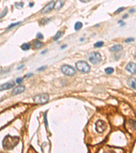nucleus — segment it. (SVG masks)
Masks as SVG:
<instances>
[{"label": "nucleus", "mask_w": 136, "mask_h": 153, "mask_svg": "<svg viewBox=\"0 0 136 153\" xmlns=\"http://www.w3.org/2000/svg\"><path fill=\"white\" fill-rule=\"evenodd\" d=\"M19 141L20 138L19 137L11 136L10 135H7L3 139L2 146L5 150H12L15 146L18 145Z\"/></svg>", "instance_id": "f257e3e1"}, {"label": "nucleus", "mask_w": 136, "mask_h": 153, "mask_svg": "<svg viewBox=\"0 0 136 153\" xmlns=\"http://www.w3.org/2000/svg\"><path fill=\"white\" fill-rule=\"evenodd\" d=\"M76 67L82 73H89L91 71V67L86 61H80L76 63Z\"/></svg>", "instance_id": "f03ea898"}, {"label": "nucleus", "mask_w": 136, "mask_h": 153, "mask_svg": "<svg viewBox=\"0 0 136 153\" xmlns=\"http://www.w3.org/2000/svg\"><path fill=\"white\" fill-rule=\"evenodd\" d=\"M33 101L37 104H45L49 101V95L48 93H42L35 95L33 97Z\"/></svg>", "instance_id": "7ed1b4c3"}, {"label": "nucleus", "mask_w": 136, "mask_h": 153, "mask_svg": "<svg viewBox=\"0 0 136 153\" xmlns=\"http://www.w3.org/2000/svg\"><path fill=\"white\" fill-rule=\"evenodd\" d=\"M61 70L62 73L66 75H69V76H72V75L76 74L75 69L69 65H63L61 66Z\"/></svg>", "instance_id": "20e7f679"}, {"label": "nucleus", "mask_w": 136, "mask_h": 153, "mask_svg": "<svg viewBox=\"0 0 136 153\" xmlns=\"http://www.w3.org/2000/svg\"><path fill=\"white\" fill-rule=\"evenodd\" d=\"M107 128V125L103 120H98L95 122V130L99 133H102Z\"/></svg>", "instance_id": "39448f33"}, {"label": "nucleus", "mask_w": 136, "mask_h": 153, "mask_svg": "<svg viewBox=\"0 0 136 153\" xmlns=\"http://www.w3.org/2000/svg\"><path fill=\"white\" fill-rule=\"evenodd\" d=\"M89 61L93 65L98 64L101 61V56L98 52H93L91 54L89 57Z\"/></svg>", "instance_id": "423d86ee"}, {"label": "nucleus", "mask_w": 136, "mask_h": 153, "mask_svg": "<svg viewBox=\"0 0 136 153\" xmlns=\"http://www.w3.org/2000/svg\"><path fill=\"white\" fill-rule=\"evenodd\" d=\"M54 4H55V3H54V1L50 2L48 4H47L46 6L41 10V13L43 14H48V13L51 12L52 10L54 8Z\"/></svg>", "instance_id": "0eeeda50"}, {"label": "nucleus", "mask_w": 136, "mask_h": 153, "mask_svg": "<svg viewBox=\"0 0 136 153\" xmlns=\"http://www.w3.org/2000/svg\"><path fill=\"white\" fill-rule=\"evenodd\" d=\"M15 86V83L14 81H11V82H8V83H4L3 85H0V91H5V90L10 89Z\"/></svg>", "instance_id": "6e6552de"}, {"label": "nucleus", "mask_w": 136, "mask_h": 153, "mask_svg": "<svg viewBox=\"0 0 136 153\" xmlns=\"http://www.w3.org/2000/svg\"><path fill=\"white\" fill-rule=\"evenodd\" d=\"M126 69L132 74L135 73L136 72V65L133 62H130L126 66Z\"/></svg>", "instance_id": "1a4fd4ad"}, {"label": "nucleus", "mask_w": 136, "mask_h": 153, "mask_svg": "<svg viewBox=\"0 0 136 153\" xmlns=\"http://www.w3.org/2000/svg\"><path fill=\"white\" fill-rule=\"evenodd\" d=\"M25 87L24 86L17 87L14 88L12 90V95H19L20 93H22L25 91Z\"/></svg>", "instance_id": "9d476101"}, {"label": "nucleus", "mask_w": 136, "mask_h": 153, "mask_svg": "<svg viewBox=\"0 0 136 153\" xmlns=\"http://www.w3.org/2000/svg\"><path fill=\"white\" fill-rule=\"evenodd\" d=\"M65 4V0H57L56 4H54V9L56 10H59Z\"/></svg>", "instance_id": "9b49d317"}, {"label": "nucleus", "mask_w": 136, "mask_h": 153, "mask_svg": "<svg viewBox=\"0 0 136 153\" xmlns=\"http://www.w3.org/2000/svg\"><path fill=\"white\" fill-rule=\"evenodd\" d=\"M122 49H123L122 46L120 44L114 45V46H112L110 48V50L112 51V52H119L120 50H122Z\"/></svg>", "instance_id": "f8f14e48"}, {"label": "nucleus", "mask_w": 136, "mask_h": 153, "mask_svg": "<svg viewBox=\"0 0 136 153\" xmlns=\"http://www.w3.org/2000/svg\"><path fill=\"white\" fill-rule=\"evenodd\" d=\"M43 44L42 42H41L40 41H39L38 40H34L33 41V48H35V49H38V48H41L42 47H43Z\"/></svg>", "instance_id": "ddd939ff"}, {"label": "nucleus", "mask_w": 136, "mask_h": 153, "mask_svg": "<svg viewBox=\"0 0 136 153\" xmlns=\"http://www.w3.org/2000/svg\"><path fill=\"white\" fill-rule=\"evenodd\" d=\"M21 49L23 50H28L30 49L31 44L29 43H24L23 44L21 45Z\"/></svg>", "instance_id": "4468645a"}, {"label": "nucleus", "mask_w": 136, "mask_h": 153, "mask_svg": "<svg viewBox=\"0 0 136 153\" xmlns=\"http://www.w3.org/2000/svg\"><path fill=\"white\" fill-rule=\"evenodd\" d=\"M63 35V33L62 31H57V33L55 34V35L54 36V38H53V40H54V41L58 40Z\"/></svg>", "instance_id": "2eb2a0df"}, {"label": "nucleus", "mask_w": 136, "mask_h": 153, "mask_svg": "<svg viewBox=\"0 0 136 153\" xmlns=\"http://www.w3.org/2000/svg\"><path fill=\"white\" fill-rule=\"evenodd\" d=\"M82 26H83V24L81 22H76L74 25V29H75V30L78 31L82 28Z\"/></svg>", "instance_id": "dca6fc26"}, {"label": "nucleus", "mask_w": 136, "mask_h": 153, "mask_svg": "<svg viewBox=\"0 0 136 153\" xmlns=\"http://www.w3.org/2000/svg\"><path fill=\"white\" fill-rule=\"evenodd\" d=\"M103 42H102V41H99V42H96L95 44H94V47L95 48H101V46H103Z\"/></svg>", "instance_id": "f3484780"}, {"label": "nucleus", "mask_w": 136, "mask_h": 153, "mask_svg": "<svg viewBox=\"0 0 136 153\" xmlns=\"http://www.w3.org/2000/svg\"><path fill=\"white\" fill-rule=\"evenodd\" d=\"M105 71H106V73L107 74L110 75V74H112L114 72V68H112V67H108V68H106L105 69Z\"/></svg>", "instance_id": "a211bd4d"}, {"label": "nucleus", "mask_w": 136, "mask_h": 153, "mask_svg": "<svg viewBox=\"0 0 136 153\" xmlns=\"http://www.w3.org/2000/svg\"><path fill=\"white\" fill-rule=\"evenodd\" d=\"M21 23V22H17V23H12L10 25L9 27H8V30H10V29H11L14 28V27L17 26V25H20V24Z\"/></svg>", "instance_id": "6ab92c4d"}, {"label": "nucleus", "mask_w": 136, "mask_h": 153, "mask_svg": "<svg viewBox=\"0 0 136 153\" xmlns=\"http://www.w3.org/2000/svg\"><path fill=\"white\" fill-rule=\"evenodd\" d=\"M44 122H45V125H46V127L48 128V120H47L46 112L44 113Z\"/></svg>", "instance_id": "aec40b11"}, {"label": "nucleus", "mask_w": 136, "mask_h": 153, "mask_svg": "<svg viewBox=\"0 0 136 153\" xmlns=\"http://www.w3.org/2000/svg\"><path fill=\"white\" fill-rule=\"evenodd\" d=\"M36 37H37V38H38V40H42V39H44V35H43L41 33H37Z\"/></svg>", "instance_id": "412c9836"}, {"label": "nucleus", "mask_w": 136, "mask_h": 153, "mask_svg": "<svg viewBox=\"0 0 136 153\" xmlns=\"http://www.w3.org/2000/svg\"><path fill=\"white\" fill-rule=\"evenodd\" d=\"M124 9H125V8L123 7L120 8H118V9L117 10L114 12V14H119V13H120V12H122V11H123Z\"/></svg>", "instance_id": "4be33fe9"}, {"label": "nucleus", "mask_w": 136, "mask_h": 153, "mask_svg": "<svg viewBox=\"0 0 136 153\" xmlns=\"http://www.w3.org/2000/svg\"><path fill=\"white\" fill-rule=\"evenodd\" d=\"M6 14H7V8H6L4 10V12H2V14L0 15V19H2V18H3L4 17H5Z\"/></svg>", "instance_id": "5701e85b"}, {"label": "nucleus", "mask_w": 136, "mask_h": 153, "mask_svg": "<svg viewBox=\"0 0 136 153\" xmlns=\"http://www.w3.org/2000/svg\"><path fill=\"white\" fill-rule=\"evenodd\" d=\"M131 87L133 89H135V79H133L131 81Z\"/></svg>", "instance_id": "b1692460"}, {"label": "nucleus", "mask_w": 136, "mask_h": 153, "mask_svg": "<svg viewBox=\"0 0 136 153\" xmlns=\"http://www.w3.org/2000/svg\"><path fill=\"white\" fill-rule=\"evenodd\" d=\"M23 78H17V80H16V83L17 84H21L23 82Z\"/></svg>", "instance_id": "393cba45"}, {"label": "nucleus", "mask_w": 136, "mask_h": 153, "mask_svg": "<svg viewBox=\"0 0 136 153\" xmlns=\"http://www.w3.org/2000/svg\"><path fill=\"white\" fill-rule=\"evenodd\" d=\"M16 5H19V6H16V7H17V8H21L23 7L24 4H23V2H21V3H19V4L17 3V4H16Z\"/></svg>", "instance_id": "a878e982"}, {"label": "nucleus", "mask_w": 136, "mask_h": 153, "mask_svg": "<svg viewBox=\"0 0 136 153\" xmlns=\"http://www.w3.org/2000/svg\"><path fill=\"white\" fill-rule=\"evenodd\" d=\"M133 41H134L133 38H128V39H127V40H125V42L129 43V42H133Z\"/></svg>", "instance_id": "bb28decb"}, {"label": "nucleus", "mask_w": 136, "mask_h": 153, "mask_svg": "<svg viewBox=\"0 0 136 153\" xmlns=\"http://www.w3.org/2000/svg\"><path fill=\"white\" fill-rule=\"evenodd\" d=\"M45 69H46V65H44V66H42V67H40V68L38 69V71H44Z\"/></svg>", "instance_id": "cd10ccee"}, {"label": "nucleus", "mask_w": 136, "mask_h": 153, "mask_svg": "<svg viewBox=\"0 0 136 153\" xmlns=\"http://www.w3.org/2000/svg\"><path fill=\"white\" fill-rule=\"evenodd\" d=\"M81 2H83V3H87V2H89V1H91V0H80Z\"/></svg>", "instance_id": "c85d7f7f"}, {"label": "nucleus", "mask_w": 136, "mask_h": 153, "mask_svg": "<svg viewBox=\"0 0 136 153\" xmlns=\"http://www.w3.org/2000/svg\"><path fill=\"white\" fill-rule=\"evenodd\" d=\"M31 75H33V73H30V74H27V75H25V78H29Z\"/></svg>", "instance_id": "c756f323"}, {"label": "nucleus", "mask_w": 136, "mask_h": 153, "mask_svg": "<svg viewBox=\"0 0 136 153\" xmlns=\"http://www.w3.org/2000/svg\"><path fill=\"white\" fill-rule=\"evenodd\" d=\"M24 67H25V65H22L21 66H20V67H18V69H21L22 68H23Z\"/></svg>", "instance_id": "7c9ffc66"}, {"label": "nucleus", "mask_w": 136, "mask_h": 153, "mask_svg": "<svg viewBox=\"0 0 136 153\" xmlns=\"http://www.w3.org/2000/svg\"><path fill=\"white\" fill-rule=\"evenodd\" d=\"M33 5H34V4H33V2H31V3H30V4H29V6H30V7H33Z\"/></svg>", "instance_id": "2f4dec72"}, {"label": "nucleus", "mask_w": 136, "mask_h": 153, "mask_svg": "<svg viewBox=\"0 0 136 153\" xmlns=\"http://www.w3.org/2000/svg\"><path fill=\"white\" fill-rule=\"evenodd\" d=\"M66 46H67V45H63V46H61V48H62V49H63V48H65Z\"/></svg>", "instance_id": "473e14b6"}, {"label": "nucleus", "mask_w": 136, "mask_h": 153, "mask_svg": "<svg viewBox=\"0 0 136 153\" xmlns=\"http://www.w3.org/2000/svg\"><path fill=\"white\" fill-rule=\"evenodd\" d=\"M127 17V14H125L124 17H123V19H126Z\"/></svg>", "instance_id": "72a5a7b5"}, {"label": "nucleus", "mask_w": 136, "mask_h": 153, "mask_svg": "<svg viewBox=\"0 0 136 153\" xmlns=\"http://www.w3.org/2000/svg\"><path fill=\"white\" fill-rule=\"evenodd\" d=\"M133 12H134V9H131V10H130V12L131 13H132Z\"/></svg>", "instance_id": "f704fd0d"}, {"label": "nucleus", "mask_w": 136, "mask_h": 153, "mask_svg": "<svg viewBox=\"0 0 136 153\" xmlns=\"http://www.w3.org/2000/svg\"><path fill=\"white\" fill-rule=\"evenodd\" d=\"M45 52H46V50H44V51H43V52H42V54H44V53H45Z\"/></svg>", "instance_id": "c9c22d12"}]
</instances>
